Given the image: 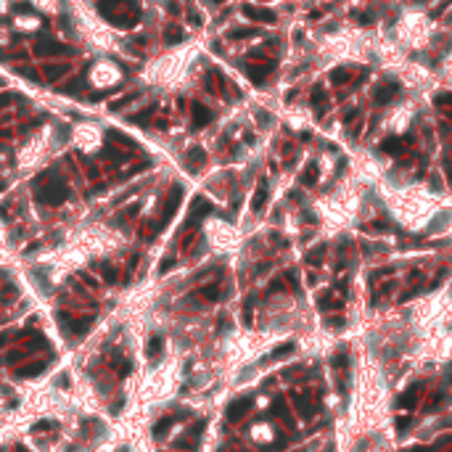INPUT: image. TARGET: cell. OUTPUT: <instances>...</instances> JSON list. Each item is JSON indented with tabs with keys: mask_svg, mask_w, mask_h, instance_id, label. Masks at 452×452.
Segmentation results:
<instances>
[{
	"mask_svg": "<svg viewBox=\"0 0 452 452\" xmlns=\"http://www.w3.org/2000/svg\"><path fill=\"white\" fill-rule=\"evenodd\" d=\"M35 198L40 204H48V206H58L69 198V188L56 175V170H48L35 180Z\"/></svg>",
	"mask_w": 452,
	"mask_h": 452,
	"instance_id": "1",
	"label": "cell"
},
{
	"mask_svg": "<svg viewBox=\"0 0 452 452\" xmlns=\"http://www.w3.org/2000/svg\"><path fill=\"white\" fill-rule=\"evenodd\" d=\"M35 53L37 56H69V53H74V48H69V45H61L56 40H50V37H43V40L35 43Z\"/></svg>",
	"mask_w": 452,
	"mask_h": 452,
	"instance_id": "2",
	"label": "cell"
},
{
	"mask_svg": "<svg viewBox=\"0 0 452 452\" xmlns=\"http://www.w3.org/2000/svg\"><path fill=\"white\" fill-rule=\"evenodd\" d=\"M58 320H61V328H64L66 333H85L90 323H93V315L88 317H72V315H61L58 312Z\"/></svg>",
	"mask_w": 452,
	"mask_h": 452,
	"instance_id": "3",
	"label": "cell"
},
{
	"mask_svg": "<svg viewBox=\"0 0 452 452\" xmlns=\"http://www.w3.org/2000/svg\"><path fill=\"white\" fill-rule=\"evenodd\" d=\"M251 405H254V400H251V397H241V400L230 402V405H227V420H241V418L249 412Z\"/></svg>",
	"mask_w": 452,
	"mask_h": 452,
	"instance_id": "4",
	"label": "cell"
},
{
	"mask_svg": "<svg viewBox=\"0 0 452 452\" xmlns=\"http://www.w3.org/2000/svg\"><path fill=\"white\" fill-rule=\"evenodd\" d=\"M212 209H214V206L206 201V198H196V201H193V209H190V214H188V227H190V225H198V222H201V217L212 214Z\"/></svg>",
	"mask_w": 452,
	"mask_h": 452,
	"instance_id": "5",
	"label": "cell"
},
{
	"mask_svg": "<svg viewBox=\"0 0 452 452\" xmlns=\"http://www.w3.org/2000/svg\"><path fill=\"white\" fill-rule=\"evenodd\" d=\"M180 198H182V188H180V185H175V188H172V196L167 198V204H164V214H162V220H159V225H156V227H162L164 222L170 220L175 212H178V206H180Z\"/></svg>",
	"mask_w": 452,
	"mask_h": 452,
	"instance_id": "6",
	"label": "cell"
},
{
	"mask_svg": "<svg viewBox=\"0 0 452 452\" xmlns=\"http://www.w3.org/2000/svg\"><path fill=\"white\" fill-rule=\"evenodd\" d=\"M190 114H193V122H190V125H193L196 130H201L204 125H209V122L214 119V114L206 109L204 103H190Z\"/></svg>",
	"mask_w": 452,
	"mask_h": 452,
	"instance_id": "7",
	"label": "cell"
},
{
	"mask_svg": "<svg viewBox=\"0 0 452 452\" xmlns=\"http://www.w3.org/2000/svg\"><path fill=\"white\" fill-rule=\"evenodd\" d=\"M243 13H246L249 19H254V21H265V24H272V21H275V13L272 11L259 8V5H251V3L243 5Z\"/></svg>",
	"mask_w": 452,
	"mask_h": 452,
	"instance_id": "8",
	"label": "cell"
},
{
	"mask_svg": "<svg viewBox=\"0 0 452 452\" xmlns=\"http://www.w3.org/2000/svg\"><path fill=\"white\" fill-rule=\"evenodd\" d=\"M204 162H206L204 148H198V145H196V148H190V151H188V170H193V172H196Z\"/></svg>",
	"mask_w": 452,
	"mask_h": 452,
	"instance_id": "9",
	"label": "cell"
},
{
	"mask_svg": "<svg viewBox=\"0 0 452 452\" xmlns=\"http://www.w3.org/2000/svg\"><path fill=\"white\" fill-rule=\"evenodd\" d=\"M45 370V362H32L27 367H19V370H13V375L16 378H32V375H40Z\"/></svg>",
	"mask_w": 452,
	"mask_h": 452,
	"instance_id": "10",
	"label": "cell"
},
{
	"mask_svg": "<svg viewBox=\"0 0 452 452\" xmlns=\"http://www.w3.org/2000/svg\"><path fill=\"white\" fill-rule=\"evenodd\" d=\"M180 418H182V415H167V418H162V420H159V423L154 426V436H156V439H162V436L167 434V428H172L175 420H180Z\"/></svg>",
	"mask_w": 452,
	"mask_h": 452,
	"instance_id": "11",
	"label": "cell"
},
{
	"mask_svg": "<svg viewBox=\"0 0 452 452\" xmlns=\"http://www.w3.org/2000/svg\"><path fill=\"white\" fill-rule=\"evenodd\" d=\"M106 143H119L122 148H130V145H135L133 137L122 135V133H117V130H106Z\"/></svg>",
	"mask_w": 452,
	"mask_h": 452,
	"instance_id": "12",
	"label": "cell"
},
{
	"mask_svg": "<svg viewBox=\"0 0 452 452\" xmlns=\"http://www.w3.org/2000/svg\"><path fill=\"white\" fill-rule=\"evenodd\" d=\"M164 40H167V45H180L182 40H185V32H182L180 27H167V32H164Z\"/></svg>",
	"mask_w": 452,
	"mask_h": 452,
	"instance_id": "13",
	"label": "cell"
},
{
	"mask_svg": "<svg viewBox=\"0 0 452 452\" xmlns=\"http://www.w3.org/2000/svg\"><path fill=\"white\" fill-rule=\"evenodd\" d=\"M272 69V64H265V66H246V72H249V77L257 82V85H262V80H265V74Z\"/></svg>",
	"mask_w": 452,
	"mask_h": 452,
	"instance_id": "14",
	"label": "cell"
},
{
	"mask_svg": "<svg viewBox=\"0 0 452 452\" xmlns=\"http://www.w3.org/2000/svg\"><path fill=\"white\" fill-rule=\"evenodd\" d=\"M265 201H267V185H265V182H259V188H257L254 198H251V209L259 212V209L265 206Z\"/></svg>",
	"mask_w": 452,
	"mask_h": 452,
	"instance_id": "15",
	"label": "cell"
},
{
	"mask_svg": "<svg viewBox=\"0 0 452 452\" xmlns=\"http://www.w3.org/2000/svg\"><path fill=\"white\" fill-rule=\"evenodd\" d=\"M162 349H164V339H162V336H151L148 347H145V355H148V357H159V355H162Z\"/></svg>",
	"mask_w": 452,
	"mask_h": 452,
	"instance_id": "16",
	"label": "cell"
},
{
	"mask_svg": "<svg viewBox=\"0 0 452 452\" xmlns=\"http://www.w3.org/2000/svg\"><path fill=\"white\" fill-rule=\"evenodd\" d=\"M114 367H117V375H119V378H125V375H130V370H133L130 360H122V357L114 360Z\"/></svg>",
	"mask_w": 452,
	"mask_h": 452,
	"instance_id": "17",
	"label": "cell"
},
{
	"mask_svg": "<svg viewBox=\"0 0 452 452\" xmlns=\"http://www.w3.org/2000/svg\"><path fill=\"white\" fill-rule=\"evenodd\" d=\"M64 72H66V64H56V66H45V77H48L50 82H53V80H58V77H61V74H64Z\"/></svg>",
	"mask_w": 452,
	"mask_h": 452,
	"instance_id": "18",
	"label": "cell"
},
{
	"mask_svg": "<svg viewBox=\"0 0 452 452\" xmlns=\"http://www.w3.org/2000/svg\"><path fill=\"white\" fill-rule=\"evenodd\" d=\"M291 352H294V344H291V341H288V344H280V347L275 349V352H270V357H267V360H280V357L291 355Z\"/></svg>",
	"mask_w": 452,
	"mask_h": 452,
	"instance_id": "19",
	"label": "cell"
},
{
	"mask_svg": "<svg viewBox=\"0 0 452 452\" xmlns=\"http://www.w3.org/2000/svg\"><path fill=\"white\" fill-rule=\"evenodd\" d=\"M151 114H154V109H145V111H140V114H135V117H130V122H133V125H145V122L151 119Z\"/></svg>",
	"mask_w": 452,
	"mask_h": 452,
	"instance_id": "20",
	"label": "cell"
},
{
	"mask_svg": "<svg viewBox=\"0 0 452 452\" xmlns=\"http://www.w3.org/2000/svg\"><path fill=\"white\" fill-rule=\"evenodd\" d=\"M101 275H103L106 283H117V270H114L111 265H103V267H101Z\"/></svg>",
	"mask_w": 452,
	"mask_h": 452,
	"instance_id": "21",
	"label": "cell"
},
{
	"mask_svg": "<svg viewBox=\"0 0 452 452\" xmlns=\"http://www.w3.org/2000/svg\"><path fill=\"white\" fill-rule=\"evenodd\" d=\"M201 296H204V299H209V302H214V299L220 296V286H206V288L201 291Z\"/></svg>",
	"mask_w": 452,
	"mask_h": 452,
	"instance_id": "22",
	"label": "cell"
},
{
	"mask_svg": "<svg viewBox=\"0 0 452 452\" xmlns=\"http://www.w3.org/2000/svg\"><path fill=\"white\" fill-rule=\"evenodd\" d=\"M415 400H418V392L412 389V392H407V394H405L402 400H400V405H402V407H410V405H415Z\"/></svg>",
	"mask_w": 452,
	"mask_h": 452,
	"instance_id": "23",
	"label": "cell"
},
{
	"mask_svg": "<svg viewBox=\"0 0 452 452\" xmlns=\"http://www.w3.org/2000/svg\"><path fill=\"white\" fill-rule=\"evenodd\" d=\"M16 93H11V90H5V93H0V109H3V106H8L11 101H16Z\"/></svg>",
	"mask_w": 452,
	"mask_h": 452,
	"instance_id": "24",
	"label": "cell"
},
{
	"mask_svg": "<svg viewBox=\"0 0 452 452\" xmlns=\"http://www.w3.org/2000/svg\"><path fill=\"white\" fill-rule=\"evenodd\" d=\"M80 82H82V80H74V82H72V85L61 88V93H77V90H80Z\"/></svg>",
	"mask_w": 452,
	"mask_h": 452,
	"instance_id": "25",
	"label": "cell"
},
{
	"mask_svg": "<svg viewBox=\"0 0 452 452\" xmlns=\"http://www.w3.org/2000/svg\"><path fill=\"white\" fill-rule=\"evenodd\" d=\"M249 35H254V29H233L230 32V37H249Z\"/></svg>",
	"mask_w": 452,
	"mask_h": 452,
	"instance_id": "26",
	"label": "cell"
},
{
	"mask_svg": "<svg viewBox=\"0 0 452 452\" xmlns=\"http://www.w3.org/2000/svg\"><path fill=\"white\" fill-rule=\"evenodd\" d=\"M43 428H56V420H43V423L35 426V431H43Z\"/></svg>",
	"mask_w": 452,
	"mask_h": 452,
	"instance_id": "27",
	"label": "cell"
},
{
	"mask_svg": "<svg viewBox=\"0 0 452 452\" xmlns=\"http://www.w3.org/2000/svg\"><path fill=\"white\" fill-rule=\"evenodd\" d=\"M304 182H315V167H310V172H304Z\"/></svg>",
	"mask_w": 452,
	"mask_h": 452,
	"instance_id": "28",
	"label": "cell"
},
{
	"mask_svg": "<svg viewBox=\"0 0 452 452\" xmlns=\"http://www.w3.org/2000/svg\"><path fill=\"white\" fill-rule=\"evenodd\" d=\"M172 265H175V262H172V259H170V257H167V259H164V262H162V267H159V272H162V275H164V272H167V270H170V267H172Z\"/></svg>",
	"mask_w": 452,
	"mask_h": 452,
	"instance_id": "29",
	"label": "cell"
},
{
	"mask_svg": "<svg viewBox=\"0 0 452 452\" xmlns=\"http://www.w3.org/2000/svg\"><path fill=\"white\" fill-rule=\"evenodd\" d=\"M56 384H58V386H69V375H58Z\"/></svg>",
	"mask_w": 452,
	"mask_h": 452,
	"instance_id": "30",
	"label": "cell"
},
{
	"mask_svg": "<svg viewBox=\"0 0 452 452\" xmlns=\"http://www.w3.org/2000/svg\"><path fill=\"white\" fill-rule=\"evenodd\" d=\"M16 452H29V450H24V447H19V450H16Z\"/></svg>",
	"mask_w": 452,
	"mask_h": 452,
	"instance_id": "31",
	"label": "cell"
},
{
	"mask_svg": "<svg viewBox=\"0 0 452 452\" xmlns=\"http://www.w3.org/2000/svg\"><path fill=\"white\" fill-rule=\"evenodd\" d=\"M0 452H3V450H0Z\"/></svg>",
	"mask_w": 452,
	"mask_h": 452,
	"instance_id": "32",
	"label": "cell"
},
{
	"mask_svg": "<svg viewBox=\"0 0 452 452\" xmlns=\"http://www.w3.org/2000/svg\"><path fill=\"white\" fill-rule=\"evenodd\" d=\"M299 452H302V450H299Z\"/></svg>",
	"mask_w": 452,
	"mask_h": 452,
	"instance_id": "33",
	"label": "cell"
}]
</instances>
